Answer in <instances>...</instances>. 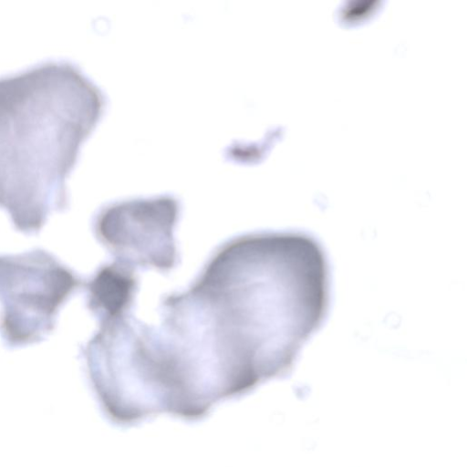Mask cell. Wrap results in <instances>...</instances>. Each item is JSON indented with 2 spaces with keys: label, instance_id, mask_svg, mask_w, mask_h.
Returning <instances> with one entry per match:
<instances>
[{
  "label": "cell",
  "instance_id": "cell-3",
  "mask_svg": "<svg viewBox=\"0 0 467 467\" xmlns=\"http://www.w3.org/2000/svg\"><path fill=\"white\" fill-rule=\"evenodd\" d=\"M80 279L50 253L0 255V332L11 348L41 341Z\"/></svg>",
  "mask_w": 467,
  "mask_h": 467
},
{
  "label": "cell",
  "instance_id": "cell-5",
  "mask_svg": "<svg viewBox=\"0 0 467 467\" xmlns=\"http://www.w3.org/2000/svg\"><path fill=\"white\" fill-rule=\"evenodd\" d=\"M87 289L88 307L102 321L131 311L138 281L133 268L114 261L95 273Z\"/></svg>",
  "mask_w": 467,
  "mask_h": 467
},
{
  "label": "cell",
  "instance_id": "cell-2",
  "mask_svg": "<svg viewBox=\"0 0 467 467\" xmlns=\"http://www.w3.org/2000/svg\"><path fill=\"white\" fill-rule=\"evenodd\" d=\"M103 107L99 89L65 60L0 78V207L37 233L65 209L66 182Z\"/></svg>",
  "mask_w": 467,
  "mask_h": 467
},
{
  "label": "cell",
  "instance_id": "cell-1",
  "mask_svg": "<svg viewBox=\"0 0 467 467\" xmlns=\"http://www.w3.org/2000/svg\"><path fill=\"white\" fill-rule=\"evenodd\" d=\"M329 304L326 251L299 231L229 240L168 302L185 352L229 399L287 373Z\"/></svg>",
  "mask_w": 467,
  "mask_h": 467
},
{
  "label": "cell",
  "instance_id": "cell-4",
  "mask_svg": "<svg viewBox=\"0 0 467 467\" xmlns=\"http://www.w3.org/2000/svg\"><path fill=\"white\" fill-rule=\"evenodd\" d=\"M178 216V202L171 196L116 202L99 213L95 232L116 262L134 270L168 271L178 260L173 234Z\"/></svg>",
  "mask_w": 467,
  "mask_h": 467
}]
</instances>
